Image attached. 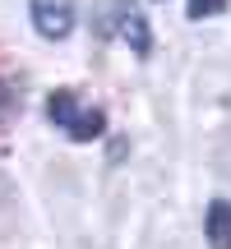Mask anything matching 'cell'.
Wrapping results in <instances>:
<instances>
[{"instance_id":"obj_1","label":"cell","mask_w":231,"mask_h":249,"mask_svg":"<svg viewBox=\"0 0 231 249\" xmlns=\"http://www.w3.org/2000/svg\"><path fill=\"white\" fill-rule=\"evenodd\" d=\"M46 116H51V124H60V129L70 134V139H79V143L97 139V134L107 129V116H102L97 107H93V111H79V102H74L70 88H56L51 97H46Z\"/></svg>"},{"instance_id":"obj_2","label":"cell","mask_w":231,"mask_h":249,"mask_svg":"<svg viewBox=\"0 0 231 249\" xmlns=\"http://www.w3.org/2000/svg\"><path fill=\"white\" fill-rule=\"evenodd\" d=\"M28 14L46 42H60L74 33V0H28Z\"/></svg>"},{"instance_id":"obj_3","label":"cell","mask_w":231,"mask_h":249,"mask_svg":"<svg viewBox=\"0 0 231 249\" xmlns=\"http://www.w3.org/2000/svg\"><path fill=\"white\" fill-rule=\"evenodd\" d=\"M116 33L130 42L134 55H148L153 51V33H148V18L139 14L134 5H116Z\"/></svg>"},{"instance_id":"obj_4","label":"cell","mask_w":231,"mask_h":249,"mask_svg":"<svg viewBox=\"0 0 231 249\" xmlns=\"http://www.w3.org/2000/svg\"><path fill=\"white\" fill-rule=\"evenodd\" d=\"M204 231H208V245H213V249H231V203H227V198H213Z\"/></svg>"},{"instance_id":"obj_5","label":"cell","mask_w":231,"mask_h":249,"mask_svg":"<svg viewBox=\"0 0 231 249\" xmlns=\"http://www.w3.org/2000/svg\"><path fill=\"white\" fill-rule=\"evenodd\" d=\"M222 0H190V18H204V14H217Z\"/></svg>"}]
</instances>
